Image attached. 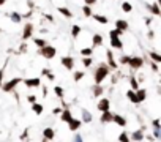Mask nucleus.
I'll return each instance as SVG.
<instances>
[{
	"label": "nucleus",
	"instance_id": "4c0bfd02",
	"mask_svg": "<svg viewBox=\"0 0 161 142\" xmlns=\"http://www.w3.org/2000/svg\"><path fill=\"white\" fill-rule=\"evenodd\" d=\"M54 90H55V93H57V96H60V98L63 96V89H62V87H59V85H57Z\"/></svg>",
	"mask_w": 161,
	"mask_h": 142
},
{
	"label": "nucleus",
	"instance_id": "412c9836",
	"mask_svg": "<svg viewBox=\"0 0 161 142\" xmlns=\"http://www.w3.org/2000/svg\"><path fill=\"white\" fill-rule=\"evenodd\" d=\"M32 109L35 111V114H38V115H40V114L43 112V106H41V104H38L36 101H35V103H32Z\"/></svg>",
	"mask_w": 161,
	"mask_h": 142
},
{
	"label": "nucleus",
	"instance_id": "f8f14e48",
	"mask_svg": "<svg viewBox=\"0 0 161 142\" xmlns=\"http://www.w3.org/2000/svg\"><path fill=\"white\" fill-rule=\"evenodd\" d=\"M111 43H112V47H115V49H122V41L119 40V36H111Z\"/></svg>",
	"mask_w": 161,
	"mask_h": 142
},
{
	"label": "nucleus",
	"instance_id": "5701e85b",
	"mask_svg": "<svg viewBox=\"0 0 161 142\" xmlns=\"http://www.w3.org/2000/svg\"><path fill=\"white\" fill-rule=\"evenodd\" d=\"M93 95H95V96H98V95H101L103 93V87H101V85L100 84H97V85H93Z\"/></svg>",
	"mask_w": 161,
	"mask_h": 142
},
{
	"label": "nucleus",
	"instance_id": "6e6552de",
	"mask_svg": "<svg viewBox=\"0 0 161 142\" xmlns=\"http://www.w3.org/2000/svg\"><path fill=\"white\" fill-rule=\"evenodd\" d=\"M24 84L27 85V87H40L41 81H40V78H32V79L24 81Z\"/></svg>",
	"mask_w": 161,
	"mask_h": 142
},
{
	"label": "nucleus",
	"instance_id": "c756f323",
	"mask_svg": "<svg viewBox=\"0 0 161 142\" xmlns=\"http://www.w3.org/2000/svg\"><path fill=\"white\" fill-rule=\"evenodd\" d=\"M35 44L38 46V47H43L44 44H47L44 40H41V38H35Z\"/></svg>",
	"mask_w": 161,
	"mask_h": 142
},
{
	"label": "nucleus",
	"instance_id": "a211bd4d",
	"mask_svg": "<svg viewBox=\"0 0 161 142\" xmlns=\"http://www.w3.org/2000/svg\"><path fill=\"white\" fill-rule=\"evenodd\" d=\"M92 41H93V46H100V44H103V36L97 33V35H93Z\"/></svg>",
	"mask_w": 161,
	"mask_h": 142
},
{
	"label": "nucleus",
	"instance_id": "423d86ee",
	"mask_svg": "<svg viewBox=\"0 0 161 142\" xmlns=\"http://www.w3.org/2000/svg\"><path fill=\"white\" fill-rule=\"evenodd\" d=\"M62 65L65 66L66 70H73V66H74L73 57H63V59H62Z\"/></svg>",
	"mask_w": 161,
	"mask_h": 142
},
{
	"label": "nucleus",
	"instance_id": "49530a36",
	"mask_svg": "<svg viewBox=\"0 0 161 142\" xmlns=\"http://www.w3.org/2000/svg\"><path fill=\"white\" fill-rule=\"evenodd\" d=\"M152 68H153V71H158V65L153 63V65H152Z\"/></svg>",
	"mask_w": 161,
	"mask_h": 142
},
{
	"label": "nucleus",
	"instance_id": "9b49d317",
	"mask_svg": "<svg viewBox=\"0 0 161 142\" xmlns=\"http://www.w3.org/2000/svg\"><path fill=\"white\" fill-rule=\"evenodd\" d=\"M145 95H147V92H145L144 89H137V90H136V98H137V103L144 101V100H145Z\"/></svg>",
	"mask_w": 161,
	"mask_h": 142
},
{
	"label": "nucleus",
	"instance_id": "de8ad7c7",
	"mask_svg": "<svg viewBox=\"0 0 161 142\" xmlns=\"http://www.w3.org/2000/svg\"><path fill=\"white\" fill-rule=\"evenodd\" d=\"M43 74H44V76H47V74H49V70L44 68V70H43Z\"/></svg>",
	"mask_w": 161,
	"mask_h": 142
},
{
	"label": "nucleus",
	"instance_id": "dca6fc26",
	"mask_svg": "<svg viewBox=\"0 0 161 142\" xmlns=\"http://www.w3.org/2000/svg\"><path fill=\"white\" fill-rule=\"evenodd\" d=\"M106 55H108V62H109V65H111V68H112V70H115V68H117V65H115V62H114V55H112V52L108 51Z\"/></svg>",
	"mask_w": 161,
	"mask_h": 142
},
{
	"label": "nucleus",
	"instance_id": "ddd939ff",
	"mask_svg": "<svg viewBox=\"0 0 161 142\" xmlns=\"http://www.w3.org/2000/svg\"><path fill=\"white\" fill-rule=\"evenodd\" d=\"M115 25H117L119 30H122V32H125L126 28H128V22H126V21H123V19H119V21L115 22Z\"/></svg>",
	"mask_w": 161,
	"mask_h": 142
},
{
	"label": "nucleus",
	"instance_id": "09e8293b",
	"mask_svg": "<svg viewBox=\"0 0 161 142\" xmlns=\"http://www.w3.org/2000/svg\"><path fill=\"white\" fill-rule=\"evenodd\" d=\"M5 2H6V0H0V6H2V5H3Z\"/></svg>",
	"mask_w": 161,
	"mask_h": 142
},
{
	"label": "nucleus",
	"instance_id": "9d476101",
	"mask_svg": "<svg viewBox=\"0 0 161 142\" xmlns=\"http://www.w3.org/2000/svg\"><path fill=\"white\" fill-rule=\"evenodd\" d=\"M112 115H114V114H111V111H104L103 112V115H101V122L103 123H108V122H112Z\"/></svg>",
	"mask_w": 161,
	"mask_h": 142
},
{
	"label": "nucleus",
	"instance_id": "20e7f679",
	"mask_svg": "<svg viewBox=\"0 0 161 142\" xmlns=\"http://www.w3.org/2000/svg\"><path fill=\"white\" fill-rule=\"evenodd\" d=\"M142 63H144V60L141 59V57H130V60H128V65L131 66L133 70H137L142 66Z\"/></svg>",
	"mask_w": 161,
	"mask_h": 142
},
{
	"label": "nucleus",
	"instance_id": "f704fd0d",
	"mask_svg": "<svg viewBox=\"0 0 161 142\" xmlns=\"http://www.w3.org/2000/svg\"><path fill=\"white\" fill-rule=\"evenodd\" d=\"M131 89H133V90H137V89H139V84H137V81H136L134 78H131Z\"/></svg>",
	"mask_w": 161,
	"mask_h": 142
},
{
	"label": "nucleus",
	"instance_id": "b1692460",
	"mask_svg": "<svg viewBox=\"0 0 161 142\" xmlns=\"http://www.w3.org/2000/svg\"><path fill=\"white\" fill-rule=\"evenodd\" d=\"M131 139L133 140H142V139H144V136H142L141 131H134V133H133V136H131Z\"/></svg>",
	"mask_w": 161,
	"mask_h": 142
},
{
	"label": "nucleus",
	"instance_id": "a18cd8bd",
	"mask_svg": "<svg viewBox=\"0 0 161 142\" xmlns=\"http://www.w3.org/2000/svg\"><path fill=\"white\" fill-rule=\"evenodd\" d=\"M153 126H155V128H159V122H158V120L153 122Z\"/></svg>",
	"mask_w": 161,
	"mask_h": 142
},
{
	"label": "nucleus",
	"instance_id": "f03ea898",
	"mask_svg": "<svg viewBox=\"0 0 161 142\" xmlns=\"http://www.w3.org/2000/svg\"><path fill=\"white\" fill-rule=\"evenodd\" d=\"M108 74H109V70L106 68V66H100V68L97 70V73H95V82L97 84L103 82V79L106 78Z\"/></svg>",
	"mask_w": 161,
	"mask_h": 142
},
{
	"label": "nucleus",
	"instance_id": "393cba45",
	"mask_svg": "<svg viewBox=\"0 0 161 142\" xmlns=\"http://www.w3.org/2000/svg\"><path fill=\"white\" fill-rule=\"evenodd\" d=\"M9 17L13 19V22H21V19H22V16L17 14V13H11V14H9Z\"/></svg>",
	"mask_w": 161,
	"mask_h": 142
},
{
	"label": "nucleus",
	"instance_id": "37998d69",
	"mask_svg": "<svg viewBox=\"0 0 161 142\" xmlns=\"http://www.w3.org/2000/svg\"><path fill=\"white\" fill-rule=\"evenodd\" d=\"M97 0H85V5H93Z\"/></svg>",
	"mask_w": 161,
	"mask_h": 142
},
{
	"label": "nucleus",
	"instance_id": "39448f33",
	"mask_svg": "<svg viewBox=\"0 0 161 142\" xmlns=\"http://www.w3.org/2000/svg\"><path fill=\"white\" fill-rule=\"evenodd\" d=\"M98 111H101V112H104V111H109V107H111V101L108 100V98H103V100H100L98 101Z\"/></svg>",
	"mask_w": 161,
	"mask_h": 142
},
{
	"label": "nucleus",
	"instance_id": "7c9ffc66",
	"mask_svg": "<svg viewBox=\"0 0 161 142\" xmlns=\"http://www.w3.org/2000/svg\"><path fill=\"white\" fill-rule=\"evenodd\" d=\"M92 52H93L92 47H84V49L81 51V54H82V55H92Z\"/></svg>",
	"mask_w": 161,
	"mask_h": 142
},
{
	"label": "nucleus",
	"instance_id": "79ce46f5",
	"mask_svg": "<svg viewBox=\"0 0 161 142\" xmlns=\"http://www.w3.org/2000/svg\"><path fill=\"white\" fill-rule=\"evenodd\" d=\"M2 81H3V70H0V87H2Z\"/></svg>",
	"mask_w": 161,
	"mask_h": 142
},
{
	"label": "nucleus",
	"instance_id": "c03bdc74",
	"mask_svg": "<svg viewBox=\"0 0 161 142\" xmlns=\"http://www.w3.org/2000/svg\"><path fill=\"white\" fill-rule=\"evenodd\" d=\"M46 19H47V21H51V22H52V21H54V17H52V16H51V14H46Z\"/></svg>",
	"mask_w": 161,
	"mask_h": 142
},
{
	"label": "nucleus",
	"instance_id": "6ab92c4d",
	"mask_svg": "<svg viewBox=\"0 0 161 142\" xmlns=\"http://www.w3.org/2000/svg\"><path fill=\"white\" fill-rule=\"evenodd\" d=\"M60 118H62L63 122H70V120L73 118V117H71V112H70L68 109H65V111L62 112V117H60Z\"/></svg>",
	"mask_w": 161,
	"mask_h": 142
},
{
	"label": "nucleus",
	"instance_id": "2eb2a0df",
	"mask_svg": "<svg viewBox=\"0 0 161 142\" xmlns=\"http://www.w3.org/2000/svg\"><path fill=\"white\" fill-rule=\"evenodd\" d=\"M43 136H44V139H46V140H51V139H54V129H51V128H46V129L43 131Z\"/></svg>",
	"mask_w": 161,
	"mask_h": 142
},
{
	"label": "nucleus",
	"instance_id": "a878e982",
	"mask_svg": "<svg viewBox=\"0 0 161 142\" xmlns=\"http://www.w3.org/2000/svg\"><path fill=\"white\" fill-rule=\"evenodd\" d=\"M95 19H97L98 22H101V24H108V17H104V16H100V14H95L93 16Z\"/></svg>",
	"mask_w": 161,
	"mask_h": 142
},
{
	"label": "nucleus",
	"instance_id": "4be33fe9",
	"mask_svg": "<svg viewBox=\"0 0 161 142\" xmlns=\"http://www.w3.org/2000/svg\"><path fill=\"white\" fill-rule=\"evenodd\" d=\"M59 13H62V14H63V16H66V17H73V13L70 11V9L63 8V6H59Z\"/></svg>",
	"mask_w": 161,
	"mask_h": 142
},
{
	"label": "nucleus",
	"instance_id": "a19ab883",
	"mask_svg": "<svg viewBox=\"0 0 161 142\" xmlns=\"http://www.w3.org/2000/svg\"><path fill=\"white\" fill-rule=\"evenodd\" d=\"M28 101H30V103H35V101H36V96H33V95H28Z\"/></svg>",
	"mask_w": 161,
	"mask_h": 142
},
{
	"label": "nucleus",
	"instance_id": "473e14b6",
	"mask_svg": "<svg viewBox=\"0 0 161 142\" xmlns=\"http://www.w3.org/2000/svg\"><path fill=\"white\" fill-rule=\"evenodd\" d=\"M122 8H123V11H126V13L131 11V5H130L128 2H123V3H122Z\"/></svg>",
	"mask_w": 161,
	"mask_h": 142
},
{
	"label": "nucleus",
	"instance_id": "bb28decb",
	"mask_svg": "<svg viewBox=\"0 0 161 142\" xmlns=\"http://www.w3.org/2000/svg\"><path fill=\"white\" fill-rule=\"evenodd\" d=\"M148 55H150V57H152V59H153L156 63H159V62H161V55H159V54H156V52H150Z\"/></svg>",
	"mask_w": 161,
	"mask_h": 142
},
{
	"label": "nucleus",
	"instance_id": "c85d7f7f",
	"mask_svg": "<svg viewBox=\"0 0 161 142\" xmlns=\"http://www.w3.org/2000/svg\"><path fill=\"white\" fill-rule=\"evenodd\" d=\"M79 32H81V27H79V25H73V30H71V33H73V36H74V38L79 35Z\"/></svg>",
	"mask_w": 161,
	"mask_h": 142
},
{
	"label": "nucleus",
	"instance_id": "f257e3e1",
	"mask_svg": "<svg viewBox=\"0 0 161 142\" xmlns=\"http://www.w3.org/2000/svg\"><path fill=\"white\" fill-rule=\"evenodd\" d=\"M55 47H52V46H49V44H44L43 47H40V55H43V57H46V59H54L55 57Z\"/></svg>",
	"mask_w": 161,
	"mask_h": 142
},
{
	"label": "nucleus",
	"instance_id": "aec40b11",
	"mask_svg": "<svg viewBox=\"0 0 161 142\" xmlns=\"http://www.w3.org/2000/svg\"><path fill=\"white\" fill-rule=\"evenodd\" d=\"M82 120H84L85 123H89V122H92V114H90L89 111H85V109H82Z\"/></svg>",
	"mask_w": 161,
	"mask_h": 142
},
{
	"label": "nucleus",
	"instance_id": "cd10ccee",
	"mask_svg": "<svg viewBox=\"0 0 161 142\" xmlns=\"http://www.w3.org/2000/svg\"><path fill=\"white\" fill-rule=\"evenodd\" d=\"M126 95H128V98H130V100H131L133 103H137V98H136V93H134V92H133V90H130V92H128Z\"/></svg>",
	"mask_w": 161,
	"mask_h": 142
},
{
	"label": "nucleus",
	"instance_id": "4468645a",
	"mask_svg": "<svg viewBox=\"0 0 161 142\" xmlns=\"http://www.w3.org/2000/svg\"><path fill=\"white\" fill-rule=\"evenodd\" d=\"M112 120L115 122V123H117L119 126H125V125H126V120L123 118L122 115H112Z\"/></svg>",
	"mask_w": 161,
	"mask_h": 142
},
{
	"label": "nucleus",
	"instance_id": "7ed1b4c3",
	"mask_svg": "<svg viewBox=\"0 0 161 142\" xmlns=\"http://www.w3.org/2000/svg\"><path fill=\"white\" fill-rule=\"evenodd\" d=\"M19 82H22V79H21V78H14V79H11V81L5 82V84L2 85V89H3L5 92H13V89L16 87Z\"/></svg>",
	"mask_w": 161,
	"mask_h": 142
},
{
	"label": "nucleus",
	"instance_id": "f3484780",
	"mask_svg": "<svg viewBox=\"0 0 161 142\" xmlns=\"http://www.w3.org/2000/svg\"><path fill=\"white\" fill-rule=\"evenodd\" d=\"M147 8L150 9L153 14H156V16H159L161 14V11H159V8H158V3H153V5H147Z\"/></svg>",
	"mask_w": 161,
	"mask_h": 142
},
{
	"label": "nucleus",
	"instance_id": "58836bf2",
	"mask_svg": "<svg viewBox=\"0 0 161 142\" xmlns=\"http://www.w3.org/2000/svg\"><path fill=\"white\" fill-rule=\"evenodd\" d=\"M119 140H123V142H126V140H130V137H128V134H126V133H122V134L119 136Z\"/></svg>",
	"mask_w": 161,
	"mask_h": 142
},
{
	"label": "nucleus",
	"instance_id": "ea45409f",
	"mask_svg": "<svg viewBox=\"0 0 161 142\" xmlns=\"http://www.w3.org/2000/svg\"><path fill=\"white\" fill-rule=\"evenodd\" d=\"M128 60H130V57H126V55H123L122 59H120V62H122L123 65H126V63H128Z\"/></svg>",
	"mask_w": 161,
	"mask_h": 142
},
{
	"label": "nucleus",
	"instance_id": "2f4dec72",
	"mask_svg": "<svg viewBox=\"0 0 161 142\" xmlns=\"http://www.w3.org/2000/svg\"><path fill=\"white\" fill-rule=\"evenodd\" d=\"M122 33H123L122 30H119V28H114L112 32H109V36H120Z\"/></svg>",
	"mask_w": 161,
	"mask_h": 142
},
{
	"label": "nucleus",
	"instance_id": "e433bc0d",
	"mask_svg": "<svg viewBox=\"0 0 161 142\" xmlns=\"http://www.w3.org/2000/svg\"><path fill=\"white\" fill-rule=\"evenodd\" d=\"M82 63H84V66H89V65H92V59L87 55V57H84L82 59Z\"/></svg>",
	"mask_w": 161,
	"mask_h": 142
},
{
	"label": "nucleus",
	"instance_id": "0eeeda50",
	"mask_svg": "<svg viewBox=\"0 0 161 142\" xmlns=\"http://www.w3.org/2000/svg\"><path fill=\"white\" fill-rule=\"evenodd\" d=\"M32 32H33V25L32 24H25L24 33H22V40H28V38L32 36Z\"/></svg>",
	"mask_w": 161,
	"mask_h": 142
},
{
	"label": "nucleus",
	"instance_id": "c9c22d12",
	"mask_svg": "<svg viewBox=\"0 0 161 142\" xmlns=\"http://www.w3.org/2000/svg\"><path fill=\"white\" fill-rule=\"evenodd\" d=\"M82 76H84V73H82V71H78V73H74V81H76V82H79V81L82 79Z\"/></svg>",
	"mask_w": 161,
	"mask_h": 142
},
{
	"label": "nucleus",
	"instance_id": "1a4fd4ad",
	"mask_svg": "<svg viewBox=\"0 0 161 142\" xmlns=\"http://www.w3.org/2000/svg\"><path fill=\"white\" fill-rule=\"evenodd\" d=\"M66 123H68V128H70L71 131L79 129V126H81V120H76V118H71L70 122H66Z\"/></svg>",
	"mask_w": 161,
	"mask_h": 142
},
{
	"label": "nucleus",
	"instance_id": "72a5a7b5",
	"mask_svg": "<svg viewBox=\"0 0 161 142\" xmlns=\"http://www.w3.org/2000/svg\"><path fill=\"white\" fill-rule=\"evenodd\" d=\"M82 11H84V14H85V16H92V9H90V6H89V5H85V6L82 8Z\"/></svg>",
	"mask_w": 161,
	"mask_h": 142
}]
</instances>
